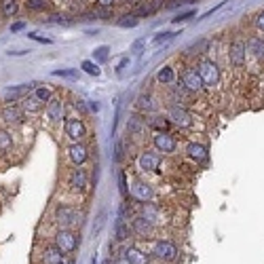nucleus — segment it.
<instances>
[{
  "instance_id": "obj_53",
  "label": "nucleus",
  "mask_w": 264,
  "mask_h": 264,
  "mask_svg": "<svg viewBox=\"0 0 264 264\" xmlns=\"http://www.w3.org/2000/svg\"><path fill=\"white\" fill-rule=\"evenodd\" d=\"M82 3H89V0H82Z\"/></svg>"
},
{
  "instance_id": "obj_9",
  "label": "nucleus",
  "mask_w": 264,
  "mask_h": 264,
  "mask_svg": "<svg viewBox=\"0 0 264 264\" xmlns=\"http://www.w3.org/2000/svg\"><path fill=\"white\" fill-rule=\"evenodd\" d=\"M47 116H49L51 123H62L66 118V104L62 95H53V98L47 102Z\"/></svg>"
},
{
  "instance_id": "obj_41",
  "label": "nucleus",
  "mask_w": 264,
  "mask_h": 264,
  "mask_svg": "<svg viewBox=\"0 0 264 264\" xmlns=\"http://www.w3.org/2000/svg\"><path fill=\"white\" fill-rule=\"evenodd\" d=\"M144 49H146V38H138L134 45H131V53L134 55H142Z\"/></svg>"
},
{
  "instance_id": "obj_3",
  "label": "nucleus",
  "mask_w": 264,
  "mask_h": 264,
  "mask_svg": "<svg viewBox=\"0 0 264 264\" xmlns=\"http://www.w3.org/2000/svg\"><path fill=\"white\" fill-rule=\"evenodd\" d=\"M226 57H229V64L233 68H243L245 66V62H247V47H245L243 36H235V38L229 42Z\"/></svg>"
},
{
  "instance_id": "obj_27",
  "label": "nucleus",
  "mask_w": 264,
  "mask_h": 264,
  "mask_svg": "<svg viewBox=\"0 0 264 264\" xmlns=\"http://www.w3.org/2000/svg\"><path fill=\"white\" fill-rule=\"evenodd\" d=\"M140 213L144 215V218H148L152 224L154 222H159V213H161V209L154 205V203H150V201H146V203H142V209H140Z\"/></svg>"
},
{
  "instance_id": "obj_49",
  "label": "nucleus",
  "mask_w": 264,
  "mask_h": 264,
  "mask_svg": "<svg viewBox=\"0 0 264 264\" xmlns=\"http://www.w3.org/2000/svg\"><path fill=\"white\" fill-rule=\"evenodd\" d=\"M55 3H57V5H70L72 0H55Z\"/></svg>"
},
{
  "instance_id": "obj_45",
  "label": "nucleus",
  "mask_w": 264,
  "mask_h": 264,
  "mask_svg": "<svg viewBox=\"0 0 264 264\" xmlns=\"http://www.w3.org/2000/svg\"><path fill=\"white\" fill-rule=\"evenodd\" d=\"M98 7H106V9H114L116 7V0H95Z\"/></svg>"
},
{
  "instance_id": "obj_8",
  "label": "nucleus",
  "mask_w": 264,
  "mask_h": 264,
  "mask_svg": "<svg viewBox=\"0 0 264 264\" xmlns=\"http://www.w3.org/2000/svg\"><path fill=\"white\" fill-rule=\"evenodd\" d=\"M55 245L64 251V254H72L78 247V237L70 229H59L55 235Z\"/></svg>"
},
{
  "instance_id": "obj_5",
  "label": "nucleus",
  "mask_w": 264,
  "mask_h": 264,
  "mask_svg": "<svg viewBox=\"0 0 264 264\" xmlns=\"http://www.w3.org/2000/svg\"><path fill=\"white\" fill-rule=\"evenodd\" d=\"M180 82H182L188 91H193L195 95L205 89V85H203V80L199 76V70L195 66H186V68L180 70Z\"/></svg>"
},
{
  "instance_id": "obj_37",
  "label": "nucleus",
  "mask_w": 264,
  "mask_h": 264,
  "mask_svg": "<svg viewBox=\"0 0 264 264\" xmlns=\"http://www.w3.org/2000/svg\"><path fill=\"white\" fill-rule=\"evenodd\" d=\"M32 93H34V95H36V98H38V100H40L42 104H45V102H49V100L53 98V91H51L49 87H42V85H40V87H38V85H36V89H34Z\"/></svg>"
},
{
  "instance_id": "obj_39",
  "label": "nucleus",
  "mask_w": 264,
  "mask_h": 264,
  "mask_svg": "<svg viewBox=\"0 0 264 264\" xmlns=\"http://www.w3.org/2000/svg\"><path fill=\"white\" fill-rule=\"evenodd\" d=\"M175 34L178 32H159L157 36H154V45H163V42H167V40H171V38H175Z\"/></svg>"
},
{
  "instance_id": "obj_30",
  "label": "nucleus",
  "mask_w": 264,
  "mask_h": 264,
  "mask_svg": "<svg viewBox=\"0 0 264 264\" xmlns=\"http://www.w3.org/2000/svg\"><path fill=\"white\" fill-rule=\"evenodd\" d=\"M21 102H23V110H26V112H38L40 108H42V102L36 98L34 93H32V95H26V98H23Z\"/></svg>"
},
{
  "instance_id": "obj_44",
  "label": "nucleus",
  "mask_w": 264,
  "mask_h": 264,
  "mask_svg": "<svg viewBox=\"0 0 264 264\" xmlns=\"http://www.w3.org/2000/svg\"><path fill=\"white\" fill-rule=\"evenodd\" d=\"M118 180H121V193H123V197H127V195H129V188H127V173L121 171Z\"/></svg>"
},
{
  "instance_id": "obj_48",
  "label": "nucleus",
  "mask_w": 264,
  "mask_h": 264,
  "mask_svg": "<svg viewBox=\"0 0 264 264\" xmlns=\"http://www.w3.org/2000/svg\"><path fill=\"white\" fill-rule=\"evenodd\" d=\"M26 53H28V51H21V49H19V51H9V55H13V57H17V55H26Z\"/></svg>"
},
{
  "instance_id": "obj_22",
  "label": "nucleus",
  "mask_w": 264,
  "mask_h": 264,
  "mask_svg": "<svg viewBox=\"0 0 264 264\" xmlns=\"http://www.w3.org/2000/svg\"><path fill=\"white\" fill-rule=\"evenodd\" d=\"M146 127H148V123H146V118H144L142 114H134V116L129 118V123H127L129 136H142Z\"/></svg>"
},
{
  "instance_id": "obj_17",
  "label": "nucleus",
  "mask_w": 264,
  "mask_h": 264,
  "mask_svg": "<svg viewBox=\"0 0 264 264\" xmlns=\"http://www.w3.org/2000/svg\"><path fill=\"white\" fill-rule=\"evenodd\" d=\"M152 254L157 256L159 260H163V262H171V260H175V256H178V247H175L171 241H157Z\"/></svg>"
},
{
  "instance_id": "obj_23",
  "label": "nucleus",
  "mask_w": 264,
  "mask_h": 264,
  "mask_svg": "<svg viewBox=\"0 0 264 264\" xmlns=\"http://www.w3.org/2000/svg\"><path fill=\"white\" fill-rule=\"evenodd\" d=\"M30 13H49L51 11V0H26L23 3Z\"/></svg>"
},
{
  "instance_id": "obj_35",
  "label": "nucleus",
  "mask_w": 264,
  "mask_h": 264,
  "mask_svg": "<svg viewBox=\"0 0 264 264\" xmlns=\"http://www.w3.org/2000/svg\"><path fill=\"white\" fill-rule=\"evenodd\" d=\"M129 224L123 220V218H118L116 220V241H125V239L129 237Z\"/></svg>"
},
{
  "instance_id": "obj_36",
  "label": "nucleus",
  "mask_w": 264,
  "mask_h": 264,
  "mask_svg": "<svg viewBox=\"0 0 264 264\" xmlns=\"http://www.w3.org/2000/svg\"><path fill=\"white\" fill-rule=\"evenodd\" d=\"M193 17H197V11L195 9H188V11H180V13L171 19V23H175V26H178V23H184V21H190V19H193Z\"/></svg>"
},
{
  "instance_id": "obj_12",
  "label": "nucleus",
  "mask_w": 264,
  "mask_h": 264,
  "mask_svg": "<svg viewBox=\"0 0 264 264\" xmlns=\"http://www.w3.org/2000/svg\"><path fill=\"white\" fill-rule=\"evenodd\" d=\"M66 136L72 142H82L87 138V127L80 118H68L66 121Z\"/></svg>"
},
{
  "instance_id": "obj_2",
  "label": "nucleus",
  "mask_w": 264,
  "mask_h": 264,
  "mask_svg": "<svg viewBox=\"0 0 264 264\" xmlns=\"http://www.w3.org/2000/svg\"><path fill=\"white\" fill-rule=\"evenodd\" d=\"M53 218H55V222H57L59 226H62V229H72V226L80 224L82 213H80L74 205H66V203H59V205L55 207V211H53Z\"/></svg>"
},
{
  "instance_id": "obj_10",
  "label": "nucleus",
  "mask_w": 264,
  "mask_h": 264,
  "mask_svg": "<svg viewBox=\"0 0 264 264\" xmlns=\"http://www.w3.org/2000/svg\"><path fill=\"white\" fill-rule=\"evenodd\" d=\"M0 121L5 125H21L26 121V110L15 104H7L3 110H0Z\"/></svg>"
},
{
  "instance_id": "obj_6",
  "label": "nucleus",
  "mask_w": 264,
  "mask_h": 264,
  "mask_svg": "<svg viewBox=\"0 0 264 264\" xmlns=\"http://www.w3.org/2000/svg\"><path fill=\"white\" fill-rule=\"evenodd\" d=\"M152 144L157 152H163V154H173L178 150V140L169 134V131H157L152 136Z\"/></svg>"
},
{
  "instance_id": "obj_31",
  "label": "nucleus",
  "mask_w": 264,
  "mask_h": 264,
  "mask_svg": "<svg viewBox=\"0 0 264 264\" xmlns=\"http://www.w3.org/2000/svg\"><path fill=\"white\" fill-rule=\"evenodd\" d=\"M148 127L150 129H157V131H167V129H169V118H167V116H150L148 118Z\"/></svg>"
},
{
  "instance_id": "obj_43",
  "label": "nucleus",
  "mask_w": 264,
  "mask_h": 264,
  "mask_svg": "<svg viewBox=\"0 0 264 264\" xmlns=\"http://www.w3.org/2000/svg\"><path fill=\"white\" fill-rule=\"evenodd\" d=\"M53 76H64V78H78L76 70H53Z\"/></svg>"
},
{
  "instance_id": "obj_7",
  "label": "nucleus",
  "mask_w": 264,
  "mask_h": 264,
  "mask_svg": "<svg viewBox=\"0 0 264 264\" xmlns=\"http://www.w3.org/2000/svg\"><path fill=\"white\" fill-rule=\"evenodd\" d=\"M68 188L72 190V193H76V195L87 193V188H89V175H87V171L80 169V167L72 169L70 175H68Z\"/></svg>"
},
{
  "instance_id": "obj_19",
  "label": "nucleus",
  "mask_w": 264,
  "mask_h": 264,
  "mask_svg": "<svg viewBox=\"0 0 264 264\" xmlns=\"http://www.w3.org/2000/svg\"><path fill=\"white\" fill-rule=\"evenodd\" d=\"M123 260L127 264H148L150 262L148 254H144V251L138 249V247H125L123 249Z\"/></svg>"
},
{
  "instance_id": "obj_11",
  "label": "nucleus",
  "mask_w": 264,
  "mask_h": 264,
  "mask_svg": "<svg viewBox=\"0 0 264 264\" xmlns=\"http://www.w3.org/2000/svg\"><path fill=\"white\" fill-rule=\"evenodd\" d=\"M138 165L142 171H159L161 167V154L152 150H144L138 157Z\"/></svg>"
},
{
  "instance_id": "obj_38",
  "label": "nucleus",
  "mask_w": 264,
  "mask_h": 264,
  "mask_svg": "<svg viewBox=\"0 0 264 264\" xmlns=\"http://www.w3.org/2000/svg\"><path fill=\"white\" fill-rule=\"evenodd\" d=\"M207 47H209V40H207V38H201L199 42L190 45L188 51H190V53H203V51H207Z\"/></svg>"
},
{
  "instance_id": "obj_21",
  "label": "nucleus",
  "mask_w": 264,
  "mask_h": 264,
  "mask_svg": "<svg viewBox=\"0 0 264 264\" xmlns=\"http://www.w3.org/2000/svg\"><path fill=\"white\" fill-rule=\"evenodd\" d=\"M47 23L49 26H72L74 23V15L66 13V11H55V13L47 15Z\"/></svg>"
},
{
  "instance_id": "obj_33",
  "label": "nucleus",
  "mask_w": 264,
  "mask_h": 264,
  "mask_svg": "<svg viewBox=\"0 0 264 264\" xmlns=\"http://www.w3.org/2000/svg\"><path fill=\"white\" fill-rule=\"evenodd\" d=\"M108 57H110V47H108V45H102V47H98V49L93 51V62H98V64L108 62Z\"/></svg>"
},
{
  "instance_id": "obj_25",
  "label": "nucleus",
  "mask_w": 264,
  "mask_h": 264,
  "mask_svg": "<svg viewBox=\"0 0 264 264\" xmlns=\"http://www.w3.org/2000/svg\"><path fill=\"white\" fill-rule=\"evenodd\" d=\"M64 251L59 249L57 245H53V247H47L45 249V262L47 264H64Z\"/></svg>"
},
{
  "instance_id": "obj_52",
  "label": "nucleus",
  "mask_w": 264,
  "mask_h": 264,
  "mask_svg": "<svg viewBox=\"0 0 264 264\" xmlns=\"http://www.w3.org/2000/svg\"><path fill=\"white\" fill-rule=\"evenodd\" d=\"M91 264H95V258H93V260H91Z\"/></svg>"
},
{
  "instance_id": "obj_4",
  "label": "nucleus",
  "mask_w": 264,
  "mask_h": 264,
  "mask_svg": "<svg viewBox=\"0 0 264 264\" xmlns=\"http://www.w3.org/2000/svg\"><path fill=\"white\" fill-rule=\"evenodd\" d=\"M167 118L178 125L180 129H190V127H195V114L188 110V108L184 106H178V104H171L169 106V110H167Z\"/></svg>"
},
{
  "instance_id": "obj_51",
  "label": "nucleus",
  "mask_w": 264,
  "mask_h": 264,
  "mask_svg": "<svg viewBox=\"0 0 264 264\" xmlns=\"http://www.w3.org/2000/svg\"><path fill=\"white\" fill-rule=\"evenodd\" d=\"M116 264H127V262H125V260H123V262H116Z\"/></svg>"
},
{
  "instance_id": "obj_14",
  "label": "nucleus",
  "mask_w": 264,
  "mask_h": 264,
  "mask_svg": "<svg viewBox=\"0 0 264 264\" xmlns=\"http://www.w3.org/2000/svg\"><path fill=\"white\" fill-rule=\"evenodd\" d=\"M131 197L140 203H146V201H152L154 199V190L148 182H142V180H136L134 184H131Z\"/></svg>"
},
{
  "instance_id": "obj_20",
  "label": "nucleus",
  "mask_w": 264,
  "mask_h": 264,
  "mask_svg": "<svg viewBox=\"0 0 264 264\" xmlns=\"http://www.w3.org/2000/svg\"><path fill=\"white\" fill-rule=\"evenodd\" d=\"M154 229V224L148 220V218H144V215H136V218H131V231H134L136 235H142V237H146L150 235Z\"/></svg>"
},
{
  "instance_id": "obj_13",
  "label": "nucleus",
  "mask_w": 264,
  "mask_h": 264,
  "mask_svg": "<svg viewBox=\"0 0 264 264\" xmlns=\"http://www.w3.org/2000/svg\"><path fill=\"white\" fill-rule=\"evenodd\" d=\"M68 159L74 163L76 167L85 165L87 159H89V150H87V146H85L82 142H72L70 146H68Z\"/></svg>"
},
{
  "instance_id": "obj_24",
  "label": "nucleus",
  "mask_w": 264,
  "mask_h": 264,
  "mask_svg": "<svg viewBox=\"0 0 264 264\" xmlns=\"http://www.w3.org/2000/svg\"><path fill=\"white\" fill-rule=\"evenodd\" d=\"M19 9V0H0V15L3 17H17Z\"/></svg>"
},
{
  "instance_id": "obj_1",
  "label": "nucleus",
  "mask_w": 264,
  "mask_h": 264,
  "mask_svg": "<svg viewBox=\"0 0 264 264\" xmlns=\"http://www.w3.org/2000/svg\"><path fill=\"white\" fill-rule=\"evenodd\" d=\"M197 70H199V76L203 80V85H205V89H215L220 85L222 74H220V68L213 59H201L197 64Z\"/></svg>"
},
{
  "instance_id": "obj_15",
  "label": "nucleus",
  "mask_w": 264,
  "mask_h": 264,
  "mask_svg": "<svg viewBox=\"0 0 264 264\" xmlns=\"http://www.w3.org/2000/svg\"><path fill=\"white\" fill-rule=\"evenodd\" d=\"M245 47H247V55H251L254 59H264V36L260 34H251L245 38Z\"/></svg>"
},
{
  "instance_id": "obj_46",
  "label": "nucleus",
  "mask_w": 264,
  "mask_h": 264,
  "mask_svg": "<svg viewBox=\"0 0 264 264\" xmlns=\"http://www.w3.org/2000/svg\"><path fill=\"white\" fill-rule=\"evenodd\" d=\"M21 30H26V21H15V23H11V32H21Z\"/></svg>"
},
{
  "instance_id": "obj_26",
  "label": "nucleus",
  "mask_w": 264,
  "mask_h": 264,
  "mask_svg": "<svg viewBox=\"0 0 264 264\" xmlns=\"http://www.w3.org/2000/svg\"><path fill=\"white\" fill-rule=\"evenodd\" d=\"M173 80H175V70L171 66H163L157 72V82L159 85H173Z\"/></svg>"
},
{
  "instance_id": "obj_32",
  "label": "nucleus",
  "mask_w": 264,
  "mask_h": 264,
  "mask_svg": "<svg viewBox=\"0 0 264 264\" xmlns=\"http://www.w3.org/2000/svg\"><path fill=\"white\" fill-rule=\"evenodd\" d=\"M80 70L82 72H87L89 76H100L102 74V68L98 62H93V59H85V62L80 64Z\"/></svg>"
},
{
  "instance_id": "obj_28",
  "label": "nucleus",
  "mask_w": 264,
  "mask_h": 264,
  "mask_svg": "<svg viewBox=\"0 0 264 264\" xmlns=\"http://www.w3.org/2000/svg\"><path fill=\"white\" fill-rule=\"evenodd\" d=\"M136 108H138L140 112H152V110H154L152 95H150V93H140L138 100H136Z\"/></svg>"
},
{
  "instance_id": "obj_18",
  "label": "nucleus",
  "mask_w": 264,
  "mask_h": 264,
  "mask_svg": "<svg viewBox=\"0 0 264 264\" xmlns=\"http://www.w3.org/2000/svg\"><path fill=\"white\" fill-rule=\"evenodd\" d=\"M171 100H173V104H178V106H190L193 104V100H195V93L193 91H188L182 82L180 85H175L173 87V91H171Z\"/></svg>"
},
{
  "instance_id": "obj_40",
  "label": "nucleus",
  "mask_w": 264,
  "mask_h": 264,
  "mask_svg": "<svg viewBox=\"0 0 264 264\" xmlns=\"http://www.w3.org/2000/svg\"><path fill=\"white\" fill-rule=\"evenodd\" d=\"M254 28H256L260 34H264V9L258 11V13L254 15Z\"/></svg>"
},
{
  "instance_id": "obj_29",
  "label": "nucleus",
  "mask_w": 264,
  "mask_h": 264,
  "mask_svg": "<svg viewBox=\"0 0 264 264\" xmlns=\"http://www.w3.org/2000/svg\"><path fill=\"white\" fill-rule=\"evenodd\" d=\"M140 23V17L131 11V13H123V15H118L116 17V26L118 28H136Z\"/></svg>"
},
{
  "instance_id": "obj_42",
  "label": "nucleus",
  "mask_w": 264,
  "mask_h": 264,
  "mask_svg": "<svg viewBox=\"0 0 264 264\" xmlns=\"http://www.w3.org/2000/svg\"><path fill=\"white\" fill-rule=\"evenodd\" d=\"M28 38L34 40V42H40V45H51L53 40L49 38V36H40V34H36V32H30L28 34Z\"/></svg>"
},
{
  "instance_id": "obj_16",
  "label": "nucleus",
  "mask_w": 264,
  "mask_h": 264,
  "mask_svg": "<svg viewBox=\"0 0 264 264\" xmlns=\"http://www.w3.org/2000/svg\"><path fill=\"white\" fill-rule=\"evenodd\" d=\"M186 157L193 159L195 163H205L209 159V150L205 144H199V142H188L186 144Z\"/></svg>"
},
{
  "instance_id": "obj_47",
  "label": "nucleus",
  "mask_w": 264,
  "mask_h": 264,
  "mask_svg": "<svg viewBox=\"0 0 264 264\" xmlns=\"http://www.w3.org/2000/svg\"><path fill=\"white\" fill-rule=\"evenodd\" d=\"M127 66H129V57H123V59H121V64L116 66V74H123V70H125Z\"/></svg>"
},
{
  "instance_id": "obj_50",
  "label": "nucleus",
  "mask_w": 264,
  "mask_h": 264,
  "mask_svg": "<svg viewBox=\"0 0 264 264\" xmlns=\"http://www.w3.org/2000/svg\"><path fill=\"white\" fill-rule=\"evenodd\" d=\"M116 5H129V0H116Z\"/></svg>"
},
{
  "instance_id": "obj_34",
  "label": "nucleus",
  "mask_w": 264,
  "mask_h": 264,
  "mask_svg": "<svg viewBox=\"0 0 264 264\" xmlns=\"http://www.w3.org/2000/svg\"><path fill=\"white\" fill-rule=\"evenodd\" d=\"M13 148V136L7 129H0V152H7Z\"/></svg>"
}]
</instances>
